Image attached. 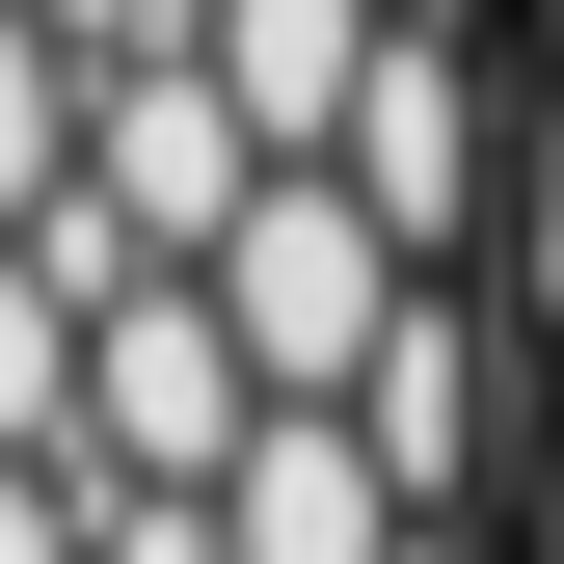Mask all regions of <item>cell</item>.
Returning a JSON list of instances; mask_svg holds the SVG:
<instances>
[{
	"label": "cell",
	"instance_id": "obj_5",
	"mask_svg": "<svg viewBox=\"0 0 564 564\" xmlns=\"http://www.w3.org/2000/svg\"><path fill=\"white\" fill-rule=\"evenodd\" d=\"M511 323H538V296H484V269H431V296H403L377 403H349V431L403 457V511H484V538L538 511V484H511V403H538V377H511Z\"/></svg>",
	"mask_w": 564,
	"mask_h": 564
},
{
	"label": "cell",
	"instance_id": "obj_14",
	"mask_svg": "<svg viewBox=\"0 0 564 564\" xmlns=\"http://www.w3.org/2000/svg\"><path fill=\"white\" fill-rule=\"evenodd\" d=\"M538 54H564V0H538Z\"/></svg>",
	"mask_w": 564,
	"mask_h": 564
},
{
	"label": "cell",
	"instance_id": "obj_6",
	"mask_svg": "<svg viewBox=\"0 0 564 564\" xmlns=\"http://www.w3.org/2000/svg\"><path fill=\"white\" fill-rule=\"evenodd\" d=\"M216 538H242V564H403L431 511H403V457L349 431V403H269V431H242V484H216Z\"/></svg>",
	"mask_w": 564,
	"mask_h": 564
},
{
	"label": "cell",
	"instance_id": "obj_3",
	"mask_svg": "<svg viewBox=\"0 0 564 564\" xmlns=\"http://www.w3.org/2000/svg\"><path fill=\"white\" fill-rule=\"evenodd\" d=\"M349 188L403 216V269H484V296H511V216H538V162H511V54H484V28H403L377 108H349Z\"/></svg>",
	"mask_w": 564,
	"mask_h": 564
},
{
	"label": "cell",
	"instance_id": "obj_10",
	"mask_svg": "<svg viewBox=\"0 0 564 564\" xmlns=\"http://www.w3.org/2000/svg\"><path fill=\"white\" fill-rule=\"evenodd\" d=\"M82 511H108L82 564H242V538H216V484H82Z\"/></svg>",
	"mask_w": 564,
	"mask_h": 564
},
{
	"label": "cell",
	"instance_id": "obj_7",
	"mask_svg": "<svg viewBox=\"0 0 564 564\" xmlns=\"http://www.w3.org/2000/svg\"><path fill=\"white\" fill-rule=\"evenodd\" d=\"M188 54L242 82V134H269V162H349V108H377V54H403V0H216Z\"/></svg>",
	"mask_w": 564,
	"mask_h": 564
},
{
	"label": "cell",
	"instance_id": "obj_15",
	"mask_svg": "<svg viewBox=\"0 0 564 564\" xmlns=\"http://www.w3.org/2000/svg\"><path fill=\"white\" fill-rule=\"evenodd\" d=\"M538 349H564V323H538Z\"/></svg>",
	"mask_w": 564,
	"mask_h": 564
},
{
	"label": "cell",
	"instance_id": "obj_8",
	"mask_svg": "<svg viewBox=\"0 0 564 564\" xmlns=\"http://www.w3.org/2000/svg\"><path fill=\"white\" fill-rule=\"evenodd\" d=\"M82 134H108V54L54 28V0H0V242L82 216Z\"/></svg>",
	"mask_w": 564,
	"mask_h": 564
},
{
	"label": "cell",
	"instance_id": "obj_2",
	"mask_svg": "<svg viewBox=\"0 0 564 564\" xmlns=\"http://www.w3.org/2000/svg\"><path fill=\"white\" fill-rule=\"evenodd\" d=\"M403 296H431V269H403V216H377L349 162H269V216L216 242V323H242V377H269V403H377Z\"/></svg>",
	"mask_w": 564,
	"mask_h": 564
},
{
	"label": "cell",
	"instance_id": "obj_1",
	"mask_svg": "<svg viewBox=\"0 0 564 564\" xmlns=\"http://www.w3.org/2000/svg\"><path fill=\"white\" fill-rule=\"evenodd\" d=\"M242 216H269L242 82H216V54H108V134H82V216H54V269H82V296H134V269H216Z\"/></svg>",
	"mask_w": 564,
	"mask_h": 564
},
{
	"label": "cell",
	"instance_id": "obj_11",
	"mask_svg": "<svg viewBox=\"0 0 564 564\" xmlns=\"http://www.w3.org/2000/svg\"><path fill=\"white\" fill-rule=\"evenodd\" d=\"M108 511H82V457H0V564H82Z\"/></svg>",
	"mask_w": 564,
	"mask_h": 564
},
{
	"label": "cell",
	"instance_id": "obj_4",
	"mask_svg": "<svg viewBox=\"0 0 564 564\" xmlns=\"http://www.w3.org/2000/svg\"><path fill=\"white\" fill-rule=\"evenodd\" d=\"M242 431H269V377H242L216 269H134L82 349V484H242Z\"/></svg>",
	"mask_w": 564,
	"mask_h": 564
},
{
	"label": "cell",
	"instance_id": "obj_9",
	"mask_svg": "<svg viewBox=\"0 0 564 564\" xmlns=\"http://www.w3.org/2000/svg\"><path fill=\"white\" fill-rule=\"evenodd\" d=\"M82 349H108V296L54 242H0V457H82Z\"/></svg>",
	"mask_w": 564,
	"mask_h": 564
},
{
	"label": "cell",
	"instance_id": "obj_13",
	"mask_svg": "<svg viewBox=\"0 0 564 564\" xmlns=\"http://www.w3.org/2000/svg\"><path fill=\"white\" fill-rule=\"evenodd\" d=\"M403 28H484V0H403Z\"/></svg>",
	"mask_w": 564,
	"mask_h": 564
},
{
	"label": "cell",
	"instance_id": "obj_12",
	"mask_svg": "<svg viewBox=\"0 0 564 564\" xmlns=\"http://www.w3.org/2000/svg\"><path fill=\"white\" fill-rule=\"evenodd\" d=\"M403 564H511V538H484V511H431V538H403Z\"/></svg>",
	"mask_w": 564,
	"mask_h": 564
}]
</instances>
